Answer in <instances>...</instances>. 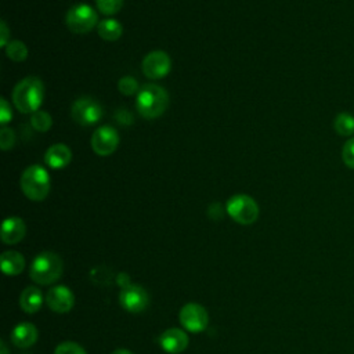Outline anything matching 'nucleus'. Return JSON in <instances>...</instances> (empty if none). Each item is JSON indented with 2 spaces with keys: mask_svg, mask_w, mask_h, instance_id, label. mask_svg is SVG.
<instances>
[{
  "mask_svg": "<svg viewBox=\"0 0 354 354\" xmlns=\"http://www.w3.org/2000/svg\"><path fill=\"white\" fill-rule=\"evenodd\" d=\"M44 100L43 82L35 76H29L18 82L12 91V101L22 113H35L39 111Z\"/></svg>",
  "mask_w": 354,
  "mask_h": 354,
  "instance_id": "1",
  "label": "nucleus"
},
{
  "mask_svg": "<svg viewBox=\"0 0 354 354\" xmlns=\"http://www.w3.org/2000/svg\"><path fill=\"white\" fill-rule=\"evenodd\" d=\"M167 91L158 84H145L140 88L136 100L138 113L147 119L159 118L167 108Z\"/></svg>",
  "mask_w": 354,
  "mask_h": 354,
  "instance_id": "2",
  "label": "nucleus"
},
{
  "mask_svg": "<svg viewBox=\"0 0 354 354\" xmlns=\"http://www.w3.org/2000/svg\"><path fill=\"white\" fill-rule=\"evenodd\" d=\"M64 264L58 254L54 252H41L39 253L29 270L30 279L39 285L54 283L62 274Z\"/></svg>",
  "mask_w": 354,
  "mask_h": 354,
  "instance_id": "3",
  "label": "nucleus"
},
{
  "mask_svg": "<svg viewBox=\"0 0 354 354\" xmlns=\"http://www.w3.org/2000/svg\"><path fill=\"white\" fill-rule=\"evenodd\" d=\"M21 189L30 201H43L50 192V176L39 165L29 166L21 176Z\"/></svg>",
  "mask_w": 354,
  "mask_h": 354,
  "instance_id": "4",
  "label": "nucleus"
},
{
  "mask_svg": "<svg viewBox=\"0 0 354 354\" xmlns=\"http://www.w3.org/2000/svg\"><path fill=\"white\" fill-rule=\"evenodd\" d=\"M227 213L238 224H253L259 217V206L256 201L245 194L234 195L227 202Z\"/></svg>",
  "mask_w": 354,
  "mask_h": 354,
  "instance_id": "5",
  "label": "nucleus"
},
{
  "mask_svg": "<svg viewBox=\"0 0 354 354\" xmlns=\"http://www.w3.org/2000/svg\"><path fill=\"white\" fill-rule=\"evenodd\" d=\"M97 12L87 4L80 3L71 7L66 12L65 22L73 33H87L97 25Z\"/></svg>",
  "mask_w": 354,
  "mask_h": 354,
  "instance_id": "6",
  "label": "nucleus"
},
{
  "mask_svg": "<svg viewBox=\"0 0 354 354\" xmlns=\"http://www.w3.org/2000/svg\"><path fill=\"white\" fill-rule=\"evenodd\" d=\"M178 319L181 325L192 333L203 332L209 324V315L203 306L198 303H188L183 306L178 314Z\"/></svg>",
  "mask_w": 354,
  "mask_h": 354,
  "instance_id": "7",
  "label": "nucleus"
},
{
  "mask_svg": "<svg viewBox=\"0 0 354 354\" xmlns=\"http://www.w3.org/2000/svg\"><path fill=\"white\" fill-rule=\"evenodd\" d=\"M119 303L126 311L136 314L144 311L148 307L149 296L141 285L129 283L120 289Z\"/></svg>",
  "mask_w": 354,
  "mask_h": 354,
  "instance_id": "8",
  "label": "nucleus"
},
{
  "mask_svg": "<svg viewBox=\"0 0 354 354\" xmlns=\"http://www.w3.org/2000/svg\"><path fill=\"white\" fill-rule=\"evenodd\" d=\"M102 116L101 105L90 98V97H80L72 105V118L80 126H90L97 123Z\"/></svg>",
  "mask_w": 354,
  "mask_h": 354,
  "instance_id": "9",
  "label": "nucleus"
},
{
  "mask_svg": "<svg viewBox=\"0 0 354 354\" xmlns=\"http://www.w3.org/2000/svg\"><path fill=\"white\" fill-rule=\"evenodd\" d=\"M119 134L111 126L98 127L91 136V148L100 156H108L118 148Z\"/></svg>",
  "mask_w": 354,
  "mask_h": 354,
  "instance_id": "10",
  "label": "nucleus"
},
{
  "mask_svg": "<svg viewBox=\"0 0 354 354\" xmlns=\"http://www.w3.org/2000/svg\"><path fill=\"white\" fill-rule=\"evenodd\" d=\"M170 57L160 50L151 51L142 59V72L148 79H160L170 71Z\"/></svg>",
  "mask_w": 354,
  "mask_h": 354,
  "instance_id": "11",
  "label": "nucleus"
},
{
  "mask_svg": "<svg viewBox=\"0 0 354 354\" xmlns=\"http://www.w3.org/2000/svg\"><path fill=\"white\" fill-rule=\"evenodd\" d=\"M46 303L54 313L64 314L72 310L75 304V296L68 286L57 285L48 289L46 295Z\"/></svg>",
  "mask_w": 354,
  "mask_h": 354,
  "instance_id": "12",
  "label": "nucleus"
},
{
  "mask_svg": "<svg viewBox=\"0 0 354 354\" xmlns=\"http://www.w3.org/2000/svg\"><path fill=\"white\" fill-rule=\"evenodd\" d=\"M159 344L166 353L178 354L188 347V336L181 329L170 328L160 335Z\"/></svg>",
  "mask_w": 354,
  "mask_h": 354,
  "instance_id": "13",
  "label": "nucleus"
},
{
  "mask_svg": "<svg viewBox=\"0 0 354 354\" xmlns=\"http://www.w3.org/2000/svg\"><path fill=\"white\" fill-rule=\"evenodd\" d=\"M25 232H26V227L22 218L8 217L3 221V225H1V241L6 245L18 243L25 236Z\"/></svg>",
  "mask_w": 354,
  "mask_h": 354,
  "instance_id": "14",
  "label": "nucleus"
},
{
  "mask_svg": "<svg viewBox=\"0 0 354 354\" xmlns=\"http://www.w3.org/2000/svg\"><path fill=\"white\" fill-rule=\"evenodd\" d=\"M10 337H11V342L14 346H17L19 348H28L36 343L37 329L33 324L22 322V324H18L12 329Z\"/></svg>",
  "mask_w": 354,
  "mask_h": 354,
  "instance_id": "15",
  "label": "nucleus"
},
{
  "mask_svg": "<svg viewBox=\"0 0 354 354\" xmlns=\"http://www.w3.org/2000/svg\"><path fill=\"white\" fill-rule=\"evenodd\" d=\"M71 159H72L71 149L64 144L51 145L44 155V160L51 169H62L66 165H69Z\"/></svg>",
  "mask_w": 354,
  "mask_h": 354,
  "instance_id": "16",
  "label": "nucleus"
},
{
  "mask_svg": "<svg viewBox=\"0 0 354 354\" xmlns=\"http://www.w3.org/2000/svg\"><path fill=\"white\" fill-rule=\"evenodd\" d=\"M43 304V295L39 288L35 286H28L22 290L19 296V307L28 313V314H35L40 310Z\"/></svg>",
  "mask_w": 354,
  "mask_h": 354,
  "instance_id": "17",
  "label": "nucleus"
},
{
  "mask_svg": "<svg viewBox=\"0 0 354 354\" xmlns=\"http://www.w3.org/2000/svg\"><path fill=\"white\" fill-rule=\"evenodd\" d=\"M0 263H1L3 272L7 275H18L22 272L25 267V259L22 257L21 253L15 250L4 252L0 257Z\"/></svg>",
  "mask_w": 354,
  "mask_h": 354,
  "instance_id": "18",
  "label": "nucleus"
},
{
  "mask_svg": "<svg viewBox=\"0 0 354 354\" xmlns=\"http://www.w3.org/2000/svg\"><path fill=\"white\" fill-rule=\"evenodd\" d=\"M335 131L342 137H351L354 134V115L348 112H340L333 120Z\"/></svg>",
  "mask_w": 354,
  "mask_h": 354,
  "instance_id": "19",
  "label": "nucleus"
},
{
  "mask_svg": "<svg viewBox=\"0 0 354 354\" xmlns=\"http://www.w3.org/2000/svg\"><path fill=\"white\" fill-rule=\"evenodd\" d=\"M122 25L116 19H104L98 24V35L108 41L118 40L122 35Z\"/></svg>",
  "mask_w": 354,
  "mask_h": 354,
  "instance_id": "20",
  "label": "nucleus"
},
{
  "mask_svg": "<svg viewBox=\"0 0 354 354\" xmlns=\"http://www.w3.org/2000/svg\"><path fill=\"white\" fill-rule=\"evenodd\" d=\"M6 54H7V57L10 59H12L15 62H22L28 57V48H26V46L22 41L11 40L6 46Z\"/></svg>",
  "mask_w": 354,
  "mask_h": 354,
  "instance_id": "21",
  "label": "nucleus"
},
{
  "mask_svg": "<svg viewBox=\"0 0 354 354\" xmlns=\"http://www.w3.org/2000/svg\"><path fill=\"white\" fill-rule=\"evenodd\" d=\"M30 124L33 126L35 130L37 131H47L50 130L51 124H53V119L50 116L48 112L44 111H36L35 113H32L30 116Z\"/></svg>",
  "mask_w": 354,
  "mask_h": 354,
  "instance_id": "22",
  "label": "nucleus"
},
{
  "mask_svg": "<svg viewBox=\"0 0 354 354\" xmlns=\"http://www.w3.org/2000/svg\"><path fill=\"white\" fill-rule=\"evenodd\" d=\"M118 88L122 94L124 95H133V94H138L140 88H138V82L131 77V76H124L119 80L118 83Z\"/></svg>",
  "mask_w": 354,
  "mask_h": 354,
  "instance_id": "23",
  "label": "nucleus"
},
{
  "mask_svg": "<svg viewBox=\"0 0 354 354\" xmlns=\"http://www.w3.org/2000/svg\"><path fill=\"white\" fill-rule=\"evenodd\" d=\"M95 4L102 14L113 15L122 8L123 0H95Z\"/></svg>",
  "mask_w": 354,
  "mask_h": 354,
  "instance_id": "24",
  "label": "nucleus"
},
{
  "mask_svg": "<svg viewBox=\"0 0 354 354\" xmlns=\"http://www.w3.org/2000/svg\"><path fill=\"white\" fill-rule=\"evenodd\" d=\"M342 159H343V163L348 169L354 170V137L348 138L344 142V145L342 148Z\"/></svg>",
  "mask_w": 354,
  "mask_h": 354,
  "instance_id": "25",
  "label": "nucleus"
},
{
  "mask_svg": "<svg viewBox=\"0 0 354 354\" xmlns=\"http://www.w3.org/2000/svg\"><path fill=\"white\" fill-rule=\"evenodd\" d=\"M54 354H86V351L75 342H62L55 347Z\"/></svg>",
  "mask_w": 354,
  "mask_h": 354,
  "instance_id": "26",
  "label": "nucleus"
},
{
  "mask_svg": "<svg viewBox=\"0 0 354 354\" xmlns=\"http://www.w3.org/2000/svg\"><path fill=\"white\" fill-rule=\"evenodd\" d=\"M14 142H15L14 131L11 129L6 127V126L1 127V130H0V145H1V149H4V151L10 149L14 145Z\"/></svg>",
  "mask_w": 354,
  "mask_h": 354,
  "instance_id": "27",
  "label": "nucleus"
},
{
  "mask_svg": "<svg viewBox=\"0 0 354 354\" xmlns=\"http://www.w3.org/2000/svg\"><path fill=\"white\" fill-rule=\"evenodd\" d=\"M11 118H12L11 108H10L8 102H7V100L1 98L0 100V122L3 124H6L8 120H11Z\"/></svg>",
  "mask_w": 354,
  "mask_h": 354,
  "instance_id": "28",
  "label": "nucleus"
},
{
  "mask_svg": "<svg viewBox=\"0 0 354 354\" xmlns=\"http://www.w3.org/2000/svg\"><path fill=\"white\" fill-rule=\"evenodd\" d=\"M8 28L4 21L0 22V46L6 47L8 44Z\"/></svg>",
  "mask_w": 354,
  "mask_h": 354,
  "instance_id": "29",
  "label": "nucleus"
},
{
  "mask_svg": "<svg viewBox=\"0 0 354 354\" xmlns=\"http://www.w3.org/2000/svg\"><path fill=\"white\" fill-rule=\"evenodd\" d=\"M112 354H133V353L129 351V350H126V348H118V350H115Z\"/></svg>",
  "mask_w": 354,
  "mask_h": 354,
  "instance_id": "30",
  "label": "nucleus"
},
{
  "mask_svg": "<svg viewBox=\"0 0 354 354\" xmlns=\"http://www.w3.org/2000/svg\"><path fill=\"white\" fill-rule=\"evenodd\" d=\"M0 347H1V350H0V354H8V350H7V347H6V344H4V342H1V344H0Z\"/></svg>",
  "mask_w": 354,
  "mask_h": 354,
  "instance_id": "31",
  "label": "nucleus"
}]
</instances>
